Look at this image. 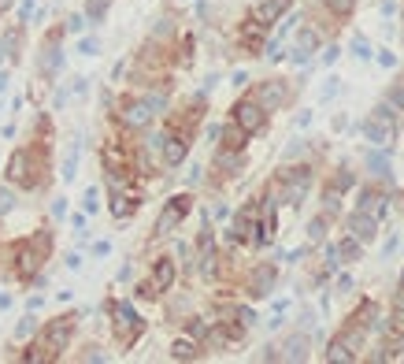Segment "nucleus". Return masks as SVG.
Instances as JSON below:
<instances>
[{
  "label": "nucleus",
  "mask_w": 404,
  "mask_h": 364,
  "mask_svg": "<svg viewBox=\"0 0 404 364\" xmlns=\"http://www.w3.org/2000/svg\"><path fill=\"white\" fill-rule=\"evenodd\" d=\"M364 138L375 141L379 149H390L393 138H397V123H393V108L390 104H379L364 123Z\"/></svg>",
  "instance_id": "obj_1"
},
{
  "label": "nucleus",
  "mask_w": 404,
  "mask_h": 364,
  "mask_svg": "<svg viewBox=\"0 0 404 364\" xmlns=\"http://www.w3.org/2000/svg\"><path fill=\"white\" fill-rule=\"evenodd\" d=\"M112 316H115V334H119V342H123V345H134L137 339H141L145 320H141V316H137L126 302L112 305Z\"/></svg>",
  "instance_id": "obj_2"
},
{
  "label": "nucleus",
  "mask_w": 404,
  "mask_h": 364,
  "mask_svg": "<svg viewBox=\"0 0 404 364\" xmlns=\"http://www.w3.org/2000/svg\"><path fill=\"white\" fill-rule=\"evenodd\" d=\"M308 186H311V168H308V163L282 171V201H286V205H300V201H305Z\"/></svg>",
  "instance_id": "obj_3"
},
{
  "label": "nucleus",
  "mask_w": 404,
  "mask_h": 364,
  "mask_svg": "<svg viewBox=\"0 0 404 364\" xmlns=\"http://www.w3.org/2000/svg\"><path fill=\"white\" fill-rule=\"evenodd\" d=\"M189 208H193V197H189V194H174L171 201L163 205L160 220H156V234H171L174 227H178V223L189 216Z\"/></svg>",
  "instance_id": "obj_4"
},
{
  "label": "nucleus",
  "mask_w": 404,
  "mask_h": 364,
  "mask_svg": "<svg viewBox=\"0 0 404 364\" xmlns=\"http://www.w3.org/2000/svg\"><path fill=\"white\" fill-rule=\"evenodd\" d=\"M234 123H241L249 134H260L263 123H268V108L260 101H237L234 104Z\"/></svg>",
  "instance_id": "obj_5"
},
{
  "label": "nucleus",
  "mask_w": 404,
  "mask_h": 364,
  "mask_svg": "<svg viewBox=\"0 0 404 364\" xmlns=\"http://www.w3.org/2000/svg\"><path fill=\"white\" fill-rule=\"evenodd\" d=\"M41 260H45V253L34 242H19V245H15V275H19V279H34V275H38Z\"/></svg>",
  "instance_id": "obj_6"
},
{
  "label": "nucleus",
  "mask_w": 404,
  "mask_h": 364,
  "mask_svg": "<svg viewBox=\"0 0 404 364\" xmlns=\"http://www.w3.org/2000/svg\"><path fill=\"white\" fill-rule=\"evenodd\" d=\"M256 101L268 108V112H278V108L289 101L286 82H282V78H268V82H260V89H256Z\"/></svg>",
  "instance_id": "obj_7"
},
{
  "label": "nucleus",
  "mask_w": 404,
  "mask_h": 364,
  "mask_svg": "<svg viewBox=\"0 0 404 364\" xmlns=\"http://www.w3.org/2000/svg\"><path fill=\"white\" fill-rule=\"evenodd\" d=\"M152 115H156V108L149 104V97H145V101H126L119 120H123V126H130V130H141V126L152 123Z\"/></svg>",
  "instance_id": "obj_8"
},
{
  "label": "nucleus",
  "mask_w": 404,
  "mask_h": 364,
  "mask_svg": "<svg viewBox=\"0 0 404 364\" xmlns=\"http://www.w3.org/2000/svg\"><path fill=\"white\" fill-rule=\"evenodd\" d=\"M256 212L260 208L256 205H245L241 212H237V220H234V242H260V227H256Z\"/></svg>",
  "instance_id": "obj_9"
},
{
  "label": "nucleus",
  "mask_w": 404,
  "mask_h": 364,
  "mask_svg": "<svg viewBox=\"0 0 404 364\" xmlns=\"http://www.w3.org/2000/svg\"><path fill=\"white\" fill-rule=\"evenodd\" d=\"M67 339H71V320H67V316H60V320H52L49 327H45L41 345L49 350V357H52V353H60L63 345H67Z\"/></svg>",
  "instance_id": "obj_10"
},
{
  "label": "nucleus",
  "mask_w": 404,
  "mask_h": 364,
  "mask_svg": "<svg viewBox=\"0 0 404 364\" xmlns=\"http://www.w3.org/2000/svg\"><path fill=\"white\" fill-rule=\"evenodd\" d=\"M8 179L15 186H34V175H30V152L26 149H15L12 160H8Z\"/></svg>",
  "instance_id": "obj_11"
},
{
  "label": "nucleus",
  "mask_w": 404,
  "mask_h": 364,
  "mask_svg": "<svg viewBox=\"0 0 404 364\" xmlns=\"http://www.w3.org/2000/svg\"><path fill=\"white\" fill-rule=\"evenodd\" d=\"M348 234H353V238H360L364 245H367V242H375V234H379V220L356 208V212L348 216Z\"/></svg>",
  "instance_id": "obj_12"
},
{
  "label": "nucleus",
  "mask_w": 404,
  "mask_h": 364,
  "mask_svg": "<svg viewBox=\"0 0 404 364\" xmlns=\"http://www.w3.org/2000/svg\"><path fill=\"white\" fill-rule=\"evenodd\" d=\"M60 60H63V52H60V34H49V41H45V49H41V60H38L41 75H45V78H56Z\"/></svg>",
  "instance_id": "obj_13"
},
{
  "label": "nucleus",
  "mask_w": 404,
  "mask_h": 364,
  "mask_svg": "<svg viewBox=\"0 0 404 364\" xmlns=\"http://www.w3.org/2000/svg\"><path fill=\"white\" fill-rule=\"evenodd\" d=\"M274 279H278V271H274L271 264H260V268L249 275V294L252 297H268L274 290Z\"/></svg>",
  "instance_id": "obj_14"
},
{
  "label": "nucleus",
  "mask_w": 404,
  "mask_h": 364,
  "mask_svg": "<svg viewBox=\"0 0 404 364\" xmlns=\"http://www.w3.org/2000/svg\"><path fill=\"white\" fill-rule=\"evenodd\" d=\"M385 208H390V197H385V194H379V190H371V186L360 190V212L375 216V220H382Z\"/></svg>",
  "instance_id": "obj_15"
},
{
  "label": "nucleus",
  "mask_w": 404,
  "mask_h": 364,
  "mask_svg": "<svg viewBox=\"0 0 404 364\" xmlns=\"http://www.w3.org/2000/svg\"><path fill=\"white\" fill-rule=\"evenodd\" d=\"M263 34H268V23H260L252 15V19H245V26H241V45L249 52H260L263 49Z\"/></svg>",
  "instance_id": "obj_16"
},
{
  "label": "nucleus",
  "mask_w": 404,
  "mask_h": 364,
  "mask_svg": "<svg viewBox=\"0 0 404 364\" xmlns=\"http://www.w3.org/2000/svg\"><path fill=\"white\" fill-rule=\"evenodd\" d=\"M186 157H189V141L186 138H178V134H174V138H163V163H167V168H178Z\"/></svg>",
  "instance_id": "obj_17"
},
{
  "label": "nucleus",
  "mask_w": 404,
  "mask_h": 364,
  "mask_svg": "<svg viewBox=\"0 0 404 364\" xmlns=\"http://www.w3.org/2000/svg\"><path fill=\"white\" fill-rule=\"evenodd\" d=\"M316 49H319V34L305 26V30L297 34V45H293V60H297V63H308V56H311Z\"/></svg>",
  "instance_id": "obj_18"
},
{
  "label": "nucleus",
  "mask_w": 404,
  "mask_h": 364,
  "mask_svg": "<svg viewBox=\"0 0 404 364\" xmlns=\"http://www.w3.org/2000/svg\"><path fill=\"white\" fill-rule=\"evenodd\" d=\"M289 12V0H260V4H256V19H260V23H274V19H278V15H286Z\"/></svg>",
  "instance_id": "obj_19"
},
{
  "label": "nucleus",
  "mask_w": 404,
  "mask_h": 364,
  "mask_svg": "<svg viewBox=\"0 0 404 364\" xmlns=\"http://www.w3.org/2000/svg\"><path fill=\"white\" fill-rule=\"evenodd\" d=\"M152 283H156V290H171V283H174V260H167V257L156 260V268H152Z\"/></svg>",
  "instance_id": "obj_20"
},
{
  "label": "nucleus",
  "mask_w": 404,
  "mask_h": 364,
  "mask_svg": "<svg viewBox=\"0 0 404 364\" xmlns=\"http://www.w3.org/2000/svg\"><path fill=\"white\" fill-rule=\"evenodd\" d=\"M274 231H278V216H274V205L268 201L263 205V220H260V242L256 245H268L274 238Z\"/></svg>",
  "instance_id": "obj_21"
},
{
  "label": "nucleus",
  "mask_w": 404,
  "mask_h": 364,
  "mask_svg": "<svg viewBox=\"0 0 404 364\" xmlns=\"http://www.w3.org/2000/svg\"><path fill=\"white\" fill-rule=\"evenodd\" d=\"M326 361L330 364H348V361H356V350L345 339H334V342H330V350H326Z\"/></svg>",
  "instance_id": "obj_22"
},
{
  "label": "nucleus",
  "mask_w": 404,
  "mask_h": 364,
  "mask_svg": "<svg viewBox=\"0 0 404 364\" xmlns=\"http://www.w3.org/2000/svg\"><path fill=\"white\" fill-rule=\"evenodd\" d=\"M245 141H249V130H245L241 123H234V126H226V130H223V145H226V149H237V152H241Z\"/></svg>",
  "instance_id": "obj_23"
},
{
  "label": "nucleus",
  "mask_w": 404,
  "mask_h": 364,
  "mask_svg": "<svg viewBox=\"0 0 404 364\" xmlns=\"http://www.w3.org/2000/svg\"><path fill=\"white\" fill-rule=\"evenodd\" d=\"M134 212H137V201H134V197H126L123 190H119L115 201H112V216H115V220H130Z\"/></svg>",
  "instance_id": "obj_24"
},
{
  "label": "nucleus",
  "mask_w": 404,
  "mask_h": 364,
  "mask_svg": "<svg viewBox=\"0 0 404 364\" xmlns=\"http://www.w3.org/2000/svg\"><path fill=\"white\" fill-rule=\"evenodd\" d=\"M286 361H305L308 357V339L305 334H293V339L286 342V353H282Z\"/></svg>",
  "instance_id": "obj_25"
},
{
  "label": "nucleus",
  "mask_w": 404,
  "mask_h": 364,
  "mask_svg": "<svg viewBox=\"0 0 404 364\" xmlns=\"http://www.w3.org/2000/svg\"><path fill=\"white\" fill-rule=\"evenodd\" d=\"M367 171H375V175H390V157H385L382 149H375V152H367Z\"/></svg>",
  "instance_id": "obj_26"
},
{
  "label": "nucleus",
  "mask_w": 404,
  "mask_h": 364,
  "mask_svg": "<svg viewBox=\"0 0 404 364\" xmlns=\"http://www.w3.org/2000/svg\"><path fill=\"white\" fill-rule=\"evenodd\" d=\"M104 163H108V171H119V168L126 163V152L119 149L115 141H108V145H104Z\"/></svg>",
  "instance_id": "obj_27"
},
{
  "label": "nucleus",
  "mask_w": 404,
  "mask_h": 364,
  "mask_svg": "<svg viewBox=\"0 0 404 364\" xmlns=\"http://www.w3.org/2000/svg\"><path fill=\"white\" fill-rule=\"evenodd\" d=\"M171 357L174 361H193V357H197V345H193L189 339H178L171 345Z\"/></svg>",
  "instance_id": "obj_28"
},
{
  "label": "nucleus",
  "mask_w": 404,
  "mask_h": 364,
  "mask_svg": "<svg viewBox=\"0 0 404 364\" xmlns=\"http://www.w3.org/2000/svg\"><path fill=\"white\" fill-rule=\"evenodd\" d=\"M215 168H226V171H237V168H241V157H237V149L215 152Z\"/></svg>",
  "instance_id": "obj_29"
},
{
  "label": "nucleus",
  "mask_w": 404,
  "mask_h": 364,
  "mask_svg": "<svg viewBox=\"0 0 404 364\" xmlns=\"http://www.w3.org/2000/svg\"><path fill=\"white\" fill-rule=\"evenodd\" d=\"M360 238H353V234H348V238L337 245V253H342V260H360Z\"/></svg>",
  "instance_id": "obj_30"
},
{
  "label": "nucleus",
  "mask_w": 404,
  "mask_h": 364,
  "mask_svg": "<svg viewBox=\"0 0 404 364\" xmlns=\"http://www.w3.org/2000/svg\"><path fill=\"white\" fill-rule=\"evenodd\" d=\"M108 15V0H86V19L89 23H100Z\"/></svg>",
  "instance_id": "obj_31"
},
{
  "label": "nucleus",
  "mask_w": 404,
  "mask_h": 364,
  "mask_svg": "<svg viewBox=\"0 0 404 364\" xmlns=\"http://www.w3.org/2000/svg\"><path fill=\"white\" fill-rule=\"evenodd\" d=\"M323 205H326V212L334 216L337 208H342V190H337V186H326V194H323Z\"/></svg>",
  "instance_id": "obj_32"
},
{
  "label": "nucleus",
  "mask_w": 404,
  "mask_h": 364,
  "mask_svg": "<svg viewBox=\"0 0 404 364\" xmlns=\"http://www.w3.org/2000/svg\"><path fill=\"white\" fill-rule=\"evenodd\" d=\"M323 4H326L330 12H334V15H353L356 0H323Z\"/></svg>",
  "instance_id": "obj_33"
},
{
  "label": "nucleus",
  "mask_w": 404,
  "mask_h": 364,
  "mask_svg": "<svg viewBox=\"0 0 404 364\" xmlns=\"http://www.w3.org/2000/svg\"><path fill=\"white\" fill-rule=\"evenodd\" d=\"M323 234H326V216H319V220H311V227H308V242H323Z\"/></svg>",
  "instance_id": "obj_34"
},
{
  "label": "nucleus",
  "mask_w": 404,
  "mask_h": 364,
  "mask_svg": "<svg viewBox=\"0 0 404 364\" xmlns=\"http://www.w3.org/2000/svg\"><path fill=\"white\" fill-rule=\"evenodd\" d=\"M75 163H78V145H71L67 163H63V179H75Z\"/></svg>",
  "instance_id": "obj_35"
},
{
  "label": "nucleus",
  "mask_w": 404,
  "mask_h": 364,
  "mask_svg": "<svg viewBox=\"0 0 404 364\" xmlns=\"http://www.w3.org/2000/svg\"><path fill=\"white\" fill-rule=\"evenodd\" d=\"M97 208H100V190L89 186L86 190V212H97Z\"/></svg>",
  "instance_id": "obj_36"
},
{
  "label": "nucleus",
  "mask_w": 404,
  "mask_h": 364,
  "mask_svg": "<svg viewBox=\"0 0 404 364\" xmlns=\"http://www.w3.org/2000/svg\"><path fill=\"white\" fill-rule=\"evenodd\" d=\"M353 52H356L360 60H367V56H371V45H367L364 38H356V41H353Z\"/></svg>",
  "instance_id": "obj_37"
},
{
  "label": "nucleus",
  "mask_w": 404,
  "mask_h": 364,
  "mask_svg": "<svg viewBox=\"0 0 404 364\" xmlns=\"http://www.w3.org/2000/svg\"><path fill=\"white\" fill-rule=\"evenodd\" d=\"M12 208H15V197L8 194L4 186H0V212H12Z\"/></svg>",
  "instance_id": "obj_38"
},
{
  "label": "nucleus",
  "mask_w": 404,
  "mask_h": 364,
  "mask_svg": "<svg viewBox=\"0 0 404 364\" xmlns=\"http://www.w3.org/2000/svg\"><path fill=\"white\" fill-rule=\"evenodd\" d=\"M390 108H404V86H397L390 93Z\"/></svg>",
  "instance_id": "obj_39"
},
{
  "label": "nucleus",
  "mask_w": 404,
  "mask_h": 364,
  "mask_svg": "<svg viewBox=\"0 0 404 364\" xmlns=\"http://www.w3.org/2000/svg\"><path fill=\"white\" fill-rule=\"evenodd\" d=\"M86 23H89V19H86V15H71L67 30H71V34H78V30H82V26H86Z\"/></svg>",
  "instance_id": "obj_40"
},
{
  "label": "nucleus",
  "mask_w": 404,
  "mask_h": 364,
  "mask_svg": "<svg viewBox=\"0 0 404 364\" xmlns=\"http://www.w3.org/2000/svg\"><path fill=\"white\" fill-rule=\"evenodd\" d=\"M237 320H241L245 327H249V323L256 320V312H252V308H237Z\"/></svg>",
  "instance_id": "obj_41"
},
{
  "label": "nucleus",
  "mask_w": 404,
  "mask_h": 364,
  "mask_svg": "<svg viewBox=\"0 0 404 364\" xmlns=\"http://www.w3.org/2000/svg\"><path fill=\"white\" fill-rule=\"evenodd\" d=\"M82 361H108V357L97 350V345H89V353H82Z\"/></svg>",
  "instance_id": "obj_42"
},
{
  "label": "nucleus",
  "mask_w": 404,
  "mask_h": 364,
  "mask_svg": "<svg viewBox=\"0 0 404 364\" xmlns=\"http://www.w3.org/2000/svg\"><path fill=\"white\" fill-rule=\"evenodd\" d=\"M334 186H337V190H348V186H353V175H348V171H342V175H337V182H334Z\"/></svg>",
  "instance_id": "obj_43"
},
{
  "label": "nucleus",
  "mask_w": 404,
  "mask_h": 364,
  "mask_svg": "<svg viewBox=\"0 0 404 364\" xmlns=\"http://www.w3.org/2000/svg\"><path fill=\"white\" fill-rule=\"evenodd\" d=\"M30 331H34V320H23V323H19V331H15V334H19V339H26Z\"/></svg>",
  "instance_id": "obj_44"
},
{
  "label": "nucleus",
  "mask_w": 404,
  "mask_h": 364,
  "mask_svg": "<svg viewBox=\"0 0 404 364\" xmlns=\"http://www.w3.org/2000/svg\"><path fill=\"white\" fill-rule=\"evenodd\" d=\"M337 60V45H330V49L323 52V63H334Z\"/></svg>",
  "instance_id": "obj_45"
},
{
  "label": "nucleus",
  "mask_w": 404,
  "mask_h": 364,
  "mask_svg": "<svg viewBox=\"0 0 404 364\" xmlns=\"http://www.w3.org/2000/svg\"><path fill=\"white\" fill-rule=\"evenodd\" d=\"M82 52H86V56H97V41H82Z\"/></svg>",
  "instance_id": "obj_46"
},
{
  "label": "nucleus",
  "mask_w": 404,
  "mask_h": 364,
  "mask_svg": "<svg viewBox=\"0 0 404 364\" xmlns=\"http://www.w3.org/2000/svg\"><path fill=\"white\" fill-rule=\"evenodd\" d=\"M4 89H8V75H0V93H4Z\"/></svg>",
  "instance_id": "obj_47"
},
{
  "label": "nucleus",
  "mask_w": 404,
  "mask_h": 364,
  "mask_svg": "<svg viewBox=\"0 0 404 364\" xmlns=\"http://www.w3.org/2000/svg\"><path fill=\"white\" fill-rule=\"evenodd\" d=\"M8 8H12V0H0V12H8Z\"/></svg>",
  "instance_id": "obj_48"
},
{
  "label": "nucleus",
  "mask_w": 404,
  "mask_h": 364,
  "mask_svg": "<svg viewBox=\"0 0 404 364\" xmlns=\"http://www.w3.org/2000/svg\"><path fill=\"white\" fill-rule=\"evenodd\" d=\"M401 286H404V275H401Z\"/></svg>",
  "instance_id": "obj_49"
}]
</instances>
